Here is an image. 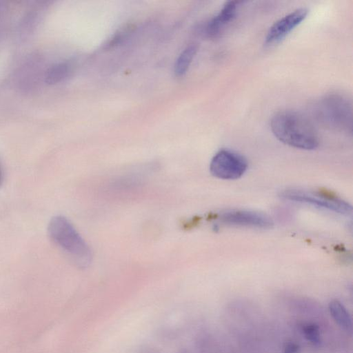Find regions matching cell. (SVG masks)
Segmentation results:
<instances>
[{
  "instance_id": "obj_6",
  "label": "cell",
  "mask_w": 353,
  "mask_h": 353,
  "mask_svg": "<svg viewBox=\"0 0 353 353\" xmlns=\"http://www.w3.org/2000/svg\"><path fill=\"white\" fill-rule=\"evenodd\" d=\"M308 9L300 8L274 22L268 30L265 44L272 46L281 41L307 17Z\"/></svg>"
},
{
  "instance_id": "obj_12",
  "label": "cell",
  "mask_w": 353,
  "mask_h": 353,
  "mask_svg": "<svg viewBox=\"0 0 353 353\" xmlns=\"http://www.w3.org/2000/svg\"><path fill=\"white\" fill-rule=\"evenodd\" d=\"M305 338L313 344H319L321 341L319 327L314 323H307L303 326Z\"/></svg>"
},
{
  "instance_id": "obj_2",
  "label": "cell",
  "mask_w": 353,
  "mask_h": 353,
  "mask_svg": "<svg viewBox=\"0 0 353 353\" xmlns=\"http://www.w3.org/2000/svg\"><path fill=\"white\" fill-rule=\"evenodd\" d=\"M48 230L50 239L80 267L85 268L90 263L92 254L89 246L65 217L54 216Z\"/></svg>"
},
{
  "instance_id": "obj_1",
  "label": "cell",
  "mask_w": 353,
  "mask_h": 353,
  "mask_svg": "<svg viewBox=\"0 0 353 353\" xmlns=\"http://www.w3.org/2000/svg\"><path fill=\"white\" fill-rule=\"evenodd\" d=\"M270 128L277 139L290 147L312 150L319 146L314 125L300 112L288 110L278 112L271 119Z\"/></svg>"
},
{
  "instance_id": "obj_14",
  "label": "cell",
  "mask_w": 353,
  "mask_h": 353,
  "mask_svg": "<svg viewBox=\"0 0 353 353\" xmlns=\"http://www.w3.org/2000/svg\"><path fill=\"white\" fill-rule=\"evenodd\" d=\"M1 172H0V183H1Z\"/></svg>"
},
{
  "instance_id": "obj_3",
  "label": "cell",
  "mask_w": 353,
  "mask_h": 353,
  "mask_svg": "<svg viewBox=\"0 0 353 353\" xmlns=\"http://www.w3.org/2000/svg\"><path fill=\"white\" fill-rule=\"evenodd\" d=\"M314 113L319 122L326 127L352 132V108L345 97L336 94L325 96L316 104Z\"/></svg>"
},
{
  "instance_id": "obj_8",
  "label": "cell",
  "mask_w": 353,
  "mask_h": 353,
  "mask_svg": "<svg viewBox=\"0 0 353 353\" xmlns=\"http://www.w3.org/2000/svg\"><path fill=\"white\" fill-rule=\"evenodd\" d=\"M237 1H227L221 10L207 23L205 32L210 38L218 37L223 29L234 19L239 5Z\"/></svg>"
},
{
  "instance_id": "obj_7",
  "label": "cell",
  "mask_w": 353,
  "mask_h": 353,
  "mask_svg": "<svg viewBox=\"0 0 353 353\" xmlns=\"http://www.w3.org/2000/svg\"><path fill=\"white\" fill-rule=\"evenodd\" d=\"M222 223L231 225L270 228L273 225L272 219L266 214L248 210H232L223 213L220 216Z\"/></svg>"
},
{
  "instance_id": "obj_13",
  "label": "cell",
  "mask_w": 353,
  "mask_h": 353,
  "mask_svg": "<svg viewBox=\"0 0 353 353\" xmlns=\"http://www.w3.org/2000/svg\"><path fill=\"white\" fill-rule=\"evenodd\" d=\"M283 353H301L300 346L294 342H288L284 346Z\"/></svg>"
},
{
  "instance_id": "obj_11",
  "label": "cell",
  "mask_w": 353,
  "mask_h": 353,
  "mask_svg": "<svg viewBox=\"0 0 353 353\" xmlns=\"http://www.w3.org/2000/svg\"><path fill=\"white\" fill-rule=\"evenodd\" d=\"M70 71L69 65L66 63L57 64L50 68L46 74L48 83H54L65 79Z\"/></svg>"
},
{
  "instance_id": "obj_4",
  "label": "cell",
  "mask_w": 353,
  "mask_h": 353,
  "mask_svg": "<svg viewBox=\"0 0 353 353\" xmlns=\"http://www.w3.org/2000/svg\"><path fill=\"white\" fill-rule=\"evenodd\" d=\"M248 169L247 160L240 154L227 149L219 150L213 157L210 165L211 174L221 179H237Z\"/></svg>"
},
{
  "instance_id": "obj_5",
  "label": "cell",
  "mask_w": 353,
  "mask_h": 353,
  "mask_svg": "<svg viewBox=\"0 0 353 353\" xmlns=\"http://www.w3.org/2000/svg\"><path fill=\"white\" fill-rule=\"evenodd\" d=\"M280 196L286 200L307 203L342 214L348 215L352 212V206L348 203L333 196L299 190H285L281 192Z\"/></svg>"
},
{
  "instance_id": "obj_9",
  "label": "cell",
  "mask_w": 353,
  "mask_h": 353,
  "mask_svg": "<svg viewBox=\"0 0 353 353\" xmlns=\"http://www.w3.org/2000/svg\"><path fill=\"white\" fill-rule=\"evenodd\" d=\"M328 307L336 323L347 332H352V319L345 306L338 300H333L330 302Z\"/></svg>"
},
{
  "instance_id": "obj_10",
  "label": "cell",
  "mask_w": 353,
  "mask_h": 353,
  "mask_svg": "<svg viewBox=\"0 0 353 353\" xmlns=\"http://www.w3.org/2000/svg\"><path fill=\"white\" fill-rule=\"evenodd\" d=\"M196 50L197 48L195 45H191L187 47L179 55L174 65V72L176 76L181 77L185 74Z\"/></svg>"
}]
</instances>
